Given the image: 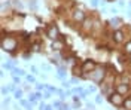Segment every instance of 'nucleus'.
Segmentation results:
<instances>
[{"mask_svg":"<svg viewBox=\"0 0 131 110\" xmlns=\"http://www.w3.org/2000/svg\"><path fill=\"white\" fill-rule=\"evenodd\" d=\"M16 39L14 37H5L2 40V49L3 51H8V52H14L16 49Z\"/></svg>","mask_w":131,"mask_h":110,"instance_id":"f257e3e1","label":"nucleus"},{"mask_svg":"<svg viewBox=\"0 0 131 110\" xmlns=\"http://www.w3.org/2000/svg\"><path fill=\"white\" fill-rule=\"evenodd\" d=\"M104 77H106V70L104 68H95V70H92L90 75H88V79H92L97 83H101V80Z\"/></svg>","mask_w":131,"mask_h":110,"instance_id":"f03ea898","label":"nucleus"},{"mask_svg":"<svg viewBox=\"0 0 131 110\" xmlns=\"http://www.w3.org/2000/svg\"><path fill=\"white\" fill-rule=\"evenodd\" d=\"M124 100H125V97L121 95L119 92H113V94L109 95V103L113 104L115 107H121V106H124Z\"/></svg>","mask_w":131,"mask_h":110,"instance_id":"7ed1b4c3","label":"nucleus"},{"mask_svg":"<svg viewBox=\"0 0 131 110\" xmlns=\"http://www.w3.org/2000/svg\"><path fill=\"white\" fill-rule=\"evenodd\" d=\"M46 37L51 39V40H57L60 39V30H58V27L55 24H51L48 27V30H46Z\"/></svg>","mask_w":131,"mask_h":110,"instance_id":"20e7f679","label":"nucleus"},{"mask_svg":"<svg viewBox=\"0 0 131 110\" xmlns=\"http://www.w3.org/2000/svg\"><path fill=\"white\" fill-rule=\"evenodd\" d=\"M85 18H86V15H85V12L82 9H74L73 12H72V19H73V22H76V24L83 22Z\"/></svg>","mask_w":131,"mask_h":110,"instance_id":"39448f33","label":"nucleus"},{"mask_svg":"<svg viewBox=\"0 0 131 110\" xmlns=\"http://www.w3.org/2000/svg\"><path fill=\"white\" fill-rule=\"evenodd\" d=\"M95 68H97V64H95L94 59H86V61H83V64H82L83 73H91V71L95 70Z\"/></svg>","mask_w":131,"mask_h":110,"instance_id":"423d86ee","label":"nucleus"},{"mask_svg":"<svg viewBox=\"0 0 131 110\" xmlns=\"http://www.w3.org/2000/svg\"><path fill=\"white\" fill-rule=\"evenodd\" d=\"M116 92H119L121 95H127L130 92V85L128 83H118L116 85Z\"/></svg>","mask_w":131,"mask_h":110,"instance_id":"0eeeda50","label":"nucleus"},{"mask_svg":"<svg viewBox=\"0 0 131 110\" xmlns=\"http://www.w3.org/2000/svg\"><path fill=\"white\" fill-rule=\"evenodd\" d=\"M63 46H64V43H63V40H60V39L52 40V43H51V49L52 51H61Z\"/></svg>","mask_w":131,"mask_h":110,"instance_id":"6e6552de","label":"nucleus"},{"mask_svg":"<svg viewBox=\"0 0 131 110\" xmlns=\"http://www.w3.org/2000/svg\"><path fill=\"white\" fill-rule=\"evenodd\" d=\"M82 28H83L85 31H91V30L94 28V21H92V19H88V18H85V21L82 22Z\"/></svg>","mask_w":131,"mask_h":110,"instance_id":"1a4fd4ad","label":"nucleus"},{"mask_svg":"<svg viewBox=\"0 0 131 110\" xmlns=\"http://www.w3.org/2000/svg\"><path fill=\"white\" fill-rule=\"evenodd\" d=\"M112 37H113V40H115L116 43H121V42L124 40V31H122V30H116Z\"/></svg>","mask_w":131,"mask_h":110,"instance_id":"9d476101","label":"nucleus"},{"mask_svg":"<svg viewBox=\"0 0 131 110\" xmlns=\"http://www.w3.org/2000/svg\"><path fill=\"white\" fill-rule=\"evenodd\" d=\"M12 76H25V71L23 70V68L14 67V70H12Z\"/></svg>","mask_w":131,"mask_h":110,"instance_id":"9b49d317","label":"nucleus"},{"mask_svg":"<svg viewBox=\"0 0 131 110\" xmlns=\"http://www.w3.org/2000/svg\"><path fill=\"white\" fill-rule=\"evenodd\" d=\"M122 107H124L125 110H131V97H125Z\"/></svg>","mask_w":131,"mask_h":110,"instance_id":"f8f14e48","label":"nucleus"},{"mask_svg":"<svg viewBox=\"0 0 131 110\" xmlns=\"http://www.w3.org/2000/svg\"><path fill=\"white\" fill-rule=\"evenodd\" d=\"M14 97H15L16 100H21L23 98V91L21 89H16L15 92H14Z\"/></svg>","mask_w":131,"mask_h":110,"instance_id":"ddd939ff","label":"nucleus"},{"mask_svg":"<svg viewBox=\"0 0 131 110\" xmlns=\"http://www.w3.org/2000/svg\"><path fill=\"white\" fill-rule=\"evenodd\" d=\"M46 91H49L51 94L58 92V89H57V88H55V86H51V85H46Z\"/></svg>","mask_w":131,"mask_h":110,"instance_id":"4468645a","label":"nucleus"},{"mask_svg":"<svg viewBox=\"0 0 131 110\" xmlns=\"http://www.w3.org/2000/svg\"><path fill=\"white\" fill-rule=\"evenodd\" d=\"M57 77L60 79V80H64V79H66V73L63 71V70H58V73H57Z\"/></svg>","mask_w":131,"mask_h":110,"instance_id":"2eb2a0df","label":"nucleus"},{"mask_svg":"<svg viewBox=\"0 0 131 110\" xmlns=\"http://www.w3.org/2000/svg\"><path fill=\"white\" fill-rule=\"evenodd\" d=\"M28 101L31 103V104H36V103H37V97H36L34 94H31V95L28 97Z\"/></svg>","mask_w":131,"mask_h":110,"instance_id":"dca6fc26","label":"nucleus"},{"mask_svg":"<svg viewBox=\"0 0 131 110\" xmlns=\"http://www.w3.org/2000/svg\"><path fill=\"white\" fill-rule=\"evenodd\" d=\"M124 49H125V52H127V54H131V40L125 43V48H124Z\"/></svg>","mask_w":131,"mask_h":110,"instance_id":"f3484780","label":"nucleus"},{"mask_svg":"<svg viewBox=\"0 0 131 110\" xmlns=\"http://www.w3.org/2000/svg\"><path fill=\"white\" fill-rule=\"evenodd\" d=\"M3 68H6V70H14V63H6V64H3Z\"/></svg>","mask_w":131,"mask_h":110,"instance_id":"a211bd4d","label":"nucleus"},{"mask_svg":"<svg viewBox=\"0 0 131 110\" xmlns=\"http://www.w3.org/2000/svg\"><path fill=\"white\" fill-rule=\"evenodd\" d=\"M31 51L33 52H39L40 51V45H39V43H34V45L31 46Z\"/></svg>","mask_w":131,"mask_h":110,"instance_id":"6ab92c4d","label":"nucleus"},{"mask_svg":"<svg viewBox=\"0 0 131 110\" xmlns=\"http://www.w3.org/2000/svg\"><path fill=\"white\" fill-rule=\"evenodd\" d=\"M28 8H31L33 10H36V9H37V3H36L34 0H31V2L28 3Z\"/></svg>","mask_w":131,"mask_h":110,"instance_id":"aec40b11","label":"nucleus"},{"mask_svg":"<svg viewBox=\"0 0 131 110\" xmlns=\"http://www.w3.org/2000/svg\"><path fill=\"white\" fill-rule=\"evenodd\" d=\"M25 80H27L28 83H34V82H36L34 76H30V75H28V76H25Z\"/></svg>","mask_w":131,"mask_h":110,"instance_id":"412c9836","label":"nucleus"},{"mask_svg":"<svg viewBox=\"0 0 131 110\" xmlns=\"http://www.w3.org/2000/svg\"><path fill=\"white\" fill-rule=\"evenodd\" d=\"M95 103L97 104H101L103 103V94H98L97 97H95Z\"/></svg>","mask_w":131,"mask_h":110,"instance_id":"4be33fe9","label":"nucleus"},{"mask_svg":"<svg viewBox=\"0 0 131 110\" xmlns=\"http://www.w3.org/2000/svg\"><path fill=\"white\" fill-rule=\"evenodd\" d=\"M36 88H37V91H43V89H46V85L37 83V85H36Z\"/></svg>","mask_w":131,"mask_h":110,"instance_id":"5701e85b","label":"nucleus"},{"mask_svg":"<svg viewBox=\"0 0 131 110\" xmlns=\"http://www.w3.org/2000/svg\"><path fill=\"white\" fill-rule=\"evenodd\" d=\"M14 83L15 85H21V79H19V76H14Z\"/></svg>","mask_w":131,"mask_h":110,"instance_id":"b1692460","label":"nucleus"},{"mask_svg":"<svg viewBox=\"0 0 131 110\" xmlns=\"http://www.w3.org/2000/svg\"><path fill=\"white\" fill-rule=\"evenodd\" d=\"M86 92H88V94H92V92H95V86H88V89H86Z\"/></svg>","mask_w":131,"mask_h":110,"instance_id":"393cba45","label":"nucleus"},{"mask_svg":"<svg viewBox=\"0 0 131 110\" xmlns=\"http://www.w3.org/2000/svg\"><path fill=\"white\" fill-rule=\"evenodd\" d=\"M8 92H9V88H2V95H8Z\"/></svg>","mask_w":131,"mask_h":110,"instance_id":"a878e982","label":"nucleus"},{"mask_svg":"<svg viewBox=\"0 0 131 110\" xmlns=\"http://www.w3.org/2000/svg\"><path fill=\"white\" fill-rule=\"evenodd\" d=\"M70 83H72V82H66V80H63V86H64L66 89H69V88H70Z\"/></svg>","mask_w":131,"mask_h":110,"instance_id":"bb28decb","label":"nucleus"},{"mask_svg":"<svg viewBox=\"0 0 131 110\" xmlns=\"http://www.w3.org/2000/svg\"><path fill=\"white\" fill-rule=\"evenodd\" d=\"M86 109L94 110V104H92V103H86Z\"/></svg>","mask_w":131,"mask_h":110,"instance_id":"cd10ccee","label":"nucleus"},{"mask_svg":"<svg viewBox=\"0 0 131 110\" xmlns=\"http://www.w3.org/2000/svg\"><path fill=\"white\" fill-rule=\"evenodd\" d=\"M9 91H12V92H15V91H16L15 83H14V85H9Z\"/></svg>","mask_w":131,"mask_h":110,"instance_id":"c85d7f7f","label":"nucleus"},{"mask_svg":"<svg viewBox=\"0 0 131 110\" xmlns=\"http://www.w3.org/2000/svg\"><path fill=\"white\" fill-rule=\"evenodd\" d=\"M42 68H43L45 71H49V70H51V67H49L48 64H43V66H42Z\"/></svg>","mask_w":131,"mask_h":110,"instance_id":"c756f323","label":"nucleus"},{"mask_svg":"<svg viewBox=\"0 0 131 110\" xmlns=\"http://www.w3.org/2000/svg\"><path fill=\"white\" fill-rule=\"evenodd\" d=\"M60 110H70V107H69L67 104H63V106L60 107Z\"/></svg>","mask_w":131,"mask_h":110,"instance_id":"7c9ffc66","label":"nucleus"},{"mask_svg":"<svg viewBox=\"0 0 131 110\" xmlns=\"http://www.w3.org/2000/svg\"><path fill=\"white\" fill-rule=\"evenodd\" d=\"M70 82H72V83H79V77H76V76H74L73 79L70 80Z\"/></svg>","mask_w":131,"mask_h":110,"instance_id":"2f4dec72","label":"nucleus"},{"mask_svg":"<svg viewBox=\"0 0 131 110\" xmlns=\"http://www.w3.org/2000/svg\"><path fill=\"white\" fill-rule=\"evenodd\" d=\"M30 70H31V71L34 73V75H37V67H34V66H31V67H30Z\"/></svg>","mask_w":131,"mask_h":110,"instance_id":"473e14b6","label":"nucleus"},{"mask_svg":"<svg viewBox=\"0 0 131 110\" xmlns=\"http://www.w3.org/2000/svg\"><path fill=\"white\" fill-rule=\"evenodd\" d=\"M43 98H51V92H49V91H46V92L43 94Z\"/></svg>","mask_w":131,"mask_h":110,"instance_id":"72a5a7b5","label":"nucleus"},{"mask_svg":"<svg viewBox=\"0 0 131 110\" xmlns=\"http://www.w3.org/2000/svg\"><path fill=\"white\" fill-rule=\"evenodd\" d=\"M97 5H98V0H91V6H94V8H95Z\"/></svg>","mask_w":131,"mask_h":110,"instance_id":"f704fd0d","label":"nucleus"},{"mask_svg":"<svg viewBox=\"0 0 131 110\" xmlns=\"http://www.w3.org/2000/svg\"><path fill=\"white\" fill-rule=\"evenodd\" d=\"M66 42H67V45H69V46H70V45H72V39H70V37H67V36H66Z\"/></svg>","mask_w":131,"mask_h":110,"instance_id":"c9c22d12","label":"nucleus"},{"mask_svg":"<svg viewBox=\"0 0 131 110\" xmlns=\"http://www.w3.org/2000/svg\"><path fill=\"white\" fill-rule=\"evenodd\" d=\"M127 15H128V17L131 18V9H130V10H127Z\"/></svg>","mask_w":131,"mask_h":110,"instance_id":"e433bc0d","label":"nucleus"},{"mask_svg":"<svg viewBox=\"0 0 131 110\" xmlns=\"http://www.w3.org/2000/svg\"><path fill=\"white\" fill-rule=\"evenodd\" d=\"M128 6H130V9H131V2H130V3H128Z\"/></svg>","mask_w":131,"mask_h":110,"instance_id":"4c0bfd02","label":"nucleus"},{"mask_svg":"<svg viewBox=\"0 0 131 110\" xmlns=\"http://www.w3.org/2000/svg\"><path fill=\"white\" fill-rule=\"evenodd\" d=\"M130 63H131V54H130Z\"/></svg>","mask_w":131,"mask_h":110,"instance_id":"58836bf2","label":"nucleus"}]
</instances>
